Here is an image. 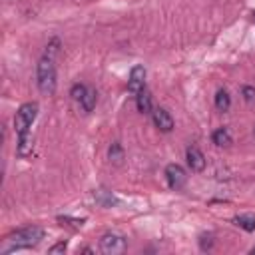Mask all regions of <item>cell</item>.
I'll return each mask as SVG.
<instances>
[{
	"mask_svg": "<svg viewBox=\"0 0 255 255\" xmlns=\"http://www.w3.org/2000/svg\"><path fill=\"white\" fill-rule=\"evenodd\" d=\"M135 104H137V110L141 114H151L153 112V108H151V96H149V92L145 88L139 94H135Z\"/></svg>",
	"mask_w": 255,
	"mask_h": 255,
	"instance_id": "9",
	"label": "cell"
},
{
	"mask_svg": "<svg viewBox=\"0 0 255 255\" xmlns=\"http://www.w3.org/2000/svg\"><path fill=\"white\" fill-rule=\"evenodd\" d=\"M100 249L108 255H116V253H124L126 251V239L116 235V233H106L100 239Z\"/></svg>",
	"mask_w": 255,
	"mask_h": 255,
	"instance_id": "4",
	"label": "cell"
},
{
	"mask_svg": "<svg viewBox=\"0 0 255 255\" xmlns=\"http://www.w3.org/2000/svg\"><path fill=\"white\" fill-rule=\"evenodd\" d=\"M58 221L64 225V223H70V225H74V227H82L84 225V219H72V217H68V215H64V217H58Z\"/></svg>",
	"mask_w": 255,
	"mask_h": 255,
	"instance_id": "17",
	"label": "cell"
},
{
	"mask_svg": "<svg viewBox=\"0 0 255 255\" xmlns=\"http://www.w3.org/2000/svg\"><path fill=\"white\" fill-rule=\"evenodd\" d=\"M38 116V104L36 102H28V104H22L14 116V128H16V133L18 135H26L30 133V128L34 124Z\"/></svg>",
	"mask_w": 255,
	"mask_h": 255,
	"instance_id": "3",
	"label": "cell"
},
{
	"mask_svg": "<svg viewBox=\"0 0 255 255\" xmlns=\"http://www.w3.org/2000/svg\"><path fill=\"white\" fill-rule=\"evenodd\" d=\"M86 90H88V86H84V84H74L72 86V90H70V96L74 98V100H82L84 98V94H86Z\"/></svg>",
	"mask_w": 255,
	"mask_h": 255,
	"instance_id": "15",
	"label": "cell"
},
{
	"mask_svg": "<svg viewBox=\"0 0 255 255\" xmlns=\"http://www.w3.org/2000/svg\"><path fill=\"white\" fill-rule=\"evenodd\" d=\"M251 253H253V255H255V247H253V249H251Z\"/></svg>",
	"mask_w": 255,
	"mask_h": 255,
	"instance_id": "20",
	"label": "cell"
},
{
	"mask_svg": "<svg viewBox=\"0 0 255 255\" xmlns=\"http://www.w3.org/2000/svg\"><path fill=\"white\" fill-rule=\"evenodd\" d=\"M235 225H239L241 229H245V231H255V217L253 215H237L235 219Z\"/></svg>",
	"mask_w": 255,
	"mask_h": 255,
	"instance_id": "13",
	"label": "cell"
},
{
	"mask_svg": "<svg viewBox=\"0 0 255 255\" xmlns=\"http://www.w3.org/2000/svg\"><path fill=\"white\" fill-rule=\"evenodd\" d=\"M96 90L94 88H88L86 90V94H84V98L80 100V104H82V108H84V112H92L94 110V106H96Z\"/></svg>",
	"mask_w": 255,
	"mask_h": 255,
	"instance_id": "12",
	"label": "cell"
},
{
	"mask_svg": "<svg viewBox=\"0 0 255 255\" xmlns=\"http://www.w3.org/2000/svg\"><path fill=\"white\" fill-rule=\"evenodd\" d=\"M36 78H38V88L44 94H54V90H56V66H54V60L50 56H44L38 62Z\"/></svg>",
	"mask_w": 255,
	"mask_h": 255,
	"instance_id": "2",
	"label": "cell"
},
{
	"mask_svg": "<svg viewBox=\"0 0 255 255\" xmlns=\"http://www.w3.org/2000/svg\"><path fill=\"white\" fill-rule=\"evenodd\" d=\"M44 237V229L40 227H24L12 235H8L4 239V245L0 249L2 255L6 253H12V251H18V249H26V247H32L36 243H40V239Z\"/></svg>",
	"mask_w": 255,
	"mask_h": 255,
	"instance_id": "1",
	"label": "cell"
},
{
	"mask_svg": "<svg viewBox=\"0 0 255 255\" xmlns=\"http://www.w3.org/2000/svg\"><path fill=\"white\" fill-rule=\"evenodd\" d=\"M145 86V68L143 66H133L129 72V80H128V90L131 94H139Z\"/></svg>",
	"mask_w": 255,
	"mask_h": 255,
	"instance_id": "6",
	"label": "cell"
},
{
	"mask_svg": "<svg viewBox=\"0 0 255 255\" xmlns=\"http://www.w3.org/2000/svg\"><path fill=\"white\" fill-rule=\"evenodd\" d=\"M241 94H243V100L245 102H249V104L255 102V88L253 86H243L241 88Z\"/></svg>",
	"mask_w": 255,
	"mask_h": 255,
	"instance_id": "16",
	"label": "cell"
},
{
	"mask_svg": "<svg viewBox=\"0 0 255 255\" xmlns=\"http://www.w3.org/2000/svg\"><path fill=\"white\" fill-rule=\"evenodd\" d=\"M211 139H213L215 145H229V143H231V133L227 131V128H217V129L213 131Z\"/></svg>",
	"mask_w": 255,
	"mask_h": 255,
	"instance_id": "11",
	"label": "cell"
},
{
	"mask_svg": "<svg viewBox=\"0 0 255 255\" xmlns=\"http://www.w3.org/2000/svg\"><path fill=\"white\" fill-rule=\"evenodd\" d=\"M185 157H187V165L191 167V171H203V167H205V155L195 145L187 147Z\"/></svg>",
	"mask_w": 255,
	"mask_h": 255,
	"instance_id": "8",
	"label": "cell"
},
{
	"mask_svg": "<svg viewBox=\"0 0 255 255\" xmlns=\"http://www.w3.org/2000/svg\"><path fill=\"white\" fill-rule=\"evenodd\" d=\"M165 179H167V185L171 189H181L187 181V175H185V169L179 163H169L165 167Z\"/></svg>",
	"mask_w": 255,
	"mask_h": 255,
	"instance_id": "5",
	"label": "cell"
},
{
	"mask_svg": "<svg viewBox=\"0 0 255 255\" xmlns=\"http://www.w3.org/2000/svg\"><path fill=\"white\" fill-rule=\"evenodd\" d=\"M151 118H153V124H155L161 131H171V129H173V118L169 116L167 110L155 108V110L151 112Z\"/></svg>",
	"mask_w": 255,
	"mask_h": 255,
	"instance_id": "7",
	"label": "cell"
},
{
	"mask_svg": "<svg viewBox=\"0 0 255 255\" xmlns=\"http://www.w3.org/2000/svg\"><path fill=\"white\" fill-rule=\"evenodd\" d=\"M110 159H114L116 163H120L124 159V149H122L120 143H112V147H110Z\"/></svg>",
	"mask_w": 255,
	"mask_h": 255,
	"instance_id": "14",
	"label": "cell"
},
{
	"mask_svg": "<svg viewBox=\"0 0 255 255\" xmlns=\"http://www.w3.org/2000/svg\"><path fill=\"white\" fill-rule=\"evenodd\" d=\"M229 106H231V98H229L227 90H217V94H215V108L219 112H227Z\"/></svg>",
	"mask_w": 255,
	"mask_h": 255,
	"instance_id": "10",
	"label": "cell"
},
{
	"mask_svg": "<svg viewBox=\"0 0 255 255\" xmlns=\"http://www.w3.org/2000/svg\"><path fill=\"white\" fill-rule=\"evenodd\" d=\"M211 245H213V241H211V235H203L201 237V249H211Z\"/></svg>",
	"mask_w": 255,
	"mask_h": 255,
	"instance_id": "19",
	"label": "cell"
},
{
	"mask_svg": "<svg viewBox=\"0 0 255 255\" xmlns=\"http://www.w3.org/2000/svg\"><path fill=\"white\" fill-rule=\"evenodd\" d=\"M66 241H60V243H56V245H52L50 247V253H64L66 251Z\"/></svg>",
	"mask_w": 255,
	"mask_h": 255,
	"instance_id": "18",
	"label": "cell"
}]
</instances>
